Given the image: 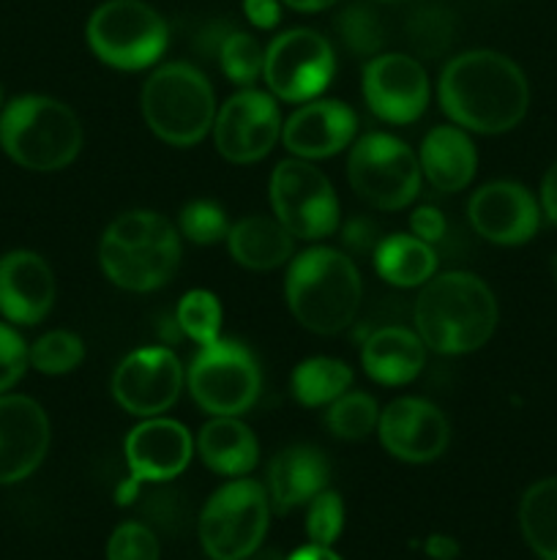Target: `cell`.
<instances>
[{"instance_id": "obj_46", "label": "cell", "mask_w": 557, "mask_h": 560, "mask_svg": "<svg viewBox=\"0 0 557 560\" xmlns=\"http://www.w3.org/2000/svg\"><path fill=\"white\" fill-rule=\"evenodd\" d=\"M375 3H404V0H375Z\"/></svg>"}, {"instance_id": "obj_27", "label": "cell", "mask_w": 557, "mask_h": 560, "mask_svg": "<svg viewBox=\"0 0 557 560\" xmlns=\"http://www.w3.org/2000/svg\"><path fill=\"white\" fill-rule=\"evenodd\" d=\"M375 271L393 288H424L437 273V255L415 235H388L375 246Z\"/></svg>"}, {"instance_id": "obj_18", "label": "cell", "mask_w": 557, "mask_h": 560, "mask_svg": "<svg viewBox=\"0 0 557 560\" xmlns=\"http://www.w3.org/2000/svg\"><path fill=\"white\" fill-rule=\"evenodd\" d=\"M49 452V419L36 399L0 394V485H16L38 470Z\"/></svg>"}, {"instance_id": "obj_29", "label": "cell", "mask_w": 557, "mask_h": 560, "mask_svg": "<svg viewBox=\"0 0 557 560\" xmlns=\"http://www.w3.org/2000/svg\"><path fill=\"white\" fill-rule=\"evenodd\" d=\"M349 386H353V370L344 361L328 355L300 361L293 372V394L306 408H325L347 394Z\"/></svg>"}, {"instance_id": "obj_43", "label": "cell", "mask_w": 557, "mask_h": 560, "mask_svg": "<svg viewBox=\"0 0 557 560\" xmlns=\"http://www.w3.org/2000/svg\"><path fill=\"white\" fill-rule=\"evenodd\" d=\"M287 560H342L331 547H320V545H306L300 550H295Z\"/></svg>"}, {"instance_id": "obj_34", "label": "cell", "mask_w": 557, "mask_h": 560, "mask_svg": "<svg viewBox=\"0 0 557 560\" xmlns=\"http://www.w3.org/2000/svg\"><path fill=\"white\" fill-rule=\"evenodd\" d=\"M180 233L191 241V244H216V241H227L229 222L227 213L218 202L211 200H194L189 206H183L180 211Z\"/></svg>"}, {"instance_id": "obj_14", "label": "cell", "mask_w": 557, "mask_h": 560, "mask_svg": "<svg viewBox=\"0 0 557 560\" xmlns=\"http://www.w3.org/2000/svg\"><path fill=\"white\" fill-rule=\"evenodd\" d=\"M183 366L169 348H140L112 375L115 402L131 416L153 419L173 408L183 388Z\"/></svg>"}, {"instance_id": "obj_39", "label": "cell", "mask_w": 557, "mask_h": 560, "mask_svg": "<svg viewBox=\"0 0 557 560\" xmlns=\"http://www.w3.org/2000/svg\"><path fill=\"white\" fill-rule=\"evenodd\" d=\"M410 230H413L415 238L426 241V244H435L446 235V217H442L437 208L420 206L410 213Z\"/></svg>"}, {"instance_id": "obj_2", "label": "cell", "mask_w": 557, "mask_h": 560, "mask_svg": "<svg viewBox=\"0 0 557 560\" xmlns=\"http://www.w3.org/2000/svg\"><path fill=\"white\" fill-rule=\"evenodd\" d=\"M413 320L426 350L464 355L489 342L500 320V310L484 279L467 271H448L431 277L420 288Z\"/></svg>"}, {"instance_id": "obj_7", "label": "cell", "mask_w": 557, "mask_h": 560, "mask_svg": "<svg viewBox=\"0 0 557 560\" xmlns=\"http://www.w3.org/2000/svg\"><path fill=\"white\" fill-rule=\"evenodd\" d=\"M87 47L102 63L120 71H142L169 47L164 16L145 0H104L85 27Z\"/></svg>"}, {"instance_id": "obj_26", "label": "cell", "mask_w": 557, "mask_h": 560, "mask_svg": "<svg viewBox=\"0 0 557 560\" xmlns=\"http://www.w3.org/2000/svg\"><path fill=\"white\" fill-rule=\"evenodd\" d=\"M197 452L213 474L240 479L257 468L260 443L238 416H213L197 435Z\"/></svg>"}, {"instance_id": "obj_33", "label": "cell", "mask_w": 557, "mask_h": 560, "mask_svg": "<svg viewBox=\"0 0 557 560\" xmlns=\"http://www.w3.org/2000/svg\"><path fill=\"white\" fill-rule=\"evenodd\" d=\"M218 63L227 80L235 85L251 88V82L262 74V63H265V49L260 47L251 33L235 31L218 47Z\"/></svg>"}, {"instance_id": "obj_36", "label": "cell", "mask_w": 557, "mask_h": 560, "mask_svg": "<svg viewBox=\"0 0 557 560\" xmlns=\"http://www.w3.org/2000/svg\"><path fill=\"white\" fill-rule=\"evenodd\" d=\"M339 36L347 44L349 52L355 55H375L382 44V27L380 20L371 9L366 5H347V9L339 14Z\"/></svg>"}, {"instance_id": "obj_10", "label": "cell", "mask_w": 557, "mask_h": 560, "mask_svg": "<svg viewBox=\"0 0 557 560\" xmlns=\"http://www.w3.org/2000/svg\"><path fill=\"white\" fill-rule=\"evenodd\" d=\"M273 217L300 241L328 238L339 230L342 211L331 180L306 159H284L273 167L271 184Z\"/></svg>"}, {"instance_id": "obj_24", "label": "cell", "mask_w": 557, "mask_h": 560, "mask_svg": "<svg viewBox=\"0 0 557 560\" xmlns=\"http://www.w3.org/2000/svg\"><path fill=\"white\" fill-rule=\"evenodd\" d=\"M420 175L437 191H462L478 170V153L462 126H435L420 142Z\"/></svg>"}, {"instance_id": "obj_45", "label": "cell", "mask_w": 557, "mask_h": 560, "mask_svg": "<svg viewBox=\"0 0 557 560\" xmlns=\"http://www.w3.org/2000/svg\"><path fill=\"white\" fill-rule=\"evenodd\" d=\"M549 271H552V279H555V288H557V255L552 257V262H549Z\"/></svg>"}, {"instance_id": "obj_6", "label": "cell", "mask_w": 557, "mask_h": 560, "mask_svg": "<svg viewBox=\"0 0 557 560\" xmlns=\"http://www.w3.org/2000/svg\"><path fill=\"white\" fill-rule=\"evenodd\" d=\"M142 118L162 142L191 148L205 140L216 120V93L191 63H164L142 85Z\"/></svg>"}, {"instance_id": "obj_23", "label": "cell", "mask_w": 557, "mask_h": 560, "mask_svg": "<svg viewBox=\"0 0 557 560\" xmlns=\"http://www.w3.org/2000/svg\"><path fill=\"white\" fill-rule=\"evenodd\" d=\"M364 372L380 386H407L426 364V345L415 331L386 326L369 334L360 350Z\"/></svg>"}, {"instance_id": "obj_28", "label": "cell", "mask_w": 557, "mask_h": 560, "mask_svg": "<svg viewBox=\"0 0 557 560\" xmlns=\"http://www.w3.org/2000/svg\"><path fill=\"white\" fill-rule=\"evenodd\" d=\"M519 528L541 560H557V476L541 479L519 501Z\"/></svg>"}, {"instance_id": "obj_17", "label": "cell", "mask_w": 557, "mask_h": 560, "mask_svg": "<svg viewBox=\"0 0 557 560\" xmlns=\"http://www.w3.org/2000/svg\"><path fill=\"white\" fill-rule=\"evenodd\" d=\"M475 233L497 246L528 244L541 228V202L533 191L513 180H491L467 202Z\"/></svg>"}, {"instance_id": "obj_31", "label": "cell", "mask_w": 557, "mask_h": 560, "mask_svg": "<svg viewBox=\"0 0 557 560\" xmlns=\"http://www.w3.org/2000/svg\"><path fill=\"white\" fill-rule=\"evenodd\" d=\"M33 370L42 375H69L85 359V345L74 331H47L27 348Z\"/></svg>"}, {"instance_id": "obj_47", "label": "cell", "mask_w": 557, "mask_h": 560, "mask_svg": "<svg viewBox=\"0 0 557 560\" xmlns=\"http://www.w3.org/2000/svg\"><path fill=\"white\" fill-rule=\"evenodd\" d=\"M0 109H3V88H0Z\"/></svg>"}, {"instance_id": "obj_25", "label": "cell", "mask_w": 557, "mask_h": 560, "mask_svg": "<svg viewBox=\"0 0 557 560\" xmlns=\"http://www.w3.org/2000/svg\"><path fill=\"white\" fill-rule=\"evenodd\" d=\"M227 249L249 271H273L293 257L295 235L276 217L251 213L229 224Z\"/></svg>"}, {"instance_id": "obj_20", "label": "cell", "mask_w": 557, "mask_h": 560, "mask_svg": "<svg viewBox=\"0 0 557 560\" xmlns=\"http://www.w3.org/2000/svg\"><path fill=\"white\" fill-rule=\"evenodd\" d=\"M358 131V115L336 98H311L282 126V142L298 159H331L349 148Z\"/></svg>"}, {"instance_id": "obj_35", "label": "cell", "mask_w": 557, "mask_h": 560, "mask_svg": "<svg viewBox=\"0 0 557 560\" xmlns=\"http://www.w3.org/2000/svg\"><path fill=\"white\" fill-rule=\"evenodd\" d=\"M344 530V503L339 492L322 490L320 495L309 501L306 512V536L309 545L333 547Z\"/></svg>"}, {"instance_id": "obj_4", "label": "cell", "mask_w": 557, "mask_h": 560, "mask_svg": "<svg viewBox=\"0 0 557 560\" xmlns=\"http://www.w3.org/2000/svg\"><path fill=\"white\" fill-rule=\"evenodd\" d=\"M180 235L164 213H120L104 230L98 262L107 279L129 293L164 288L180 266Z\"/></svg>"}, {"instance_id": "obj_9", "label": "cell", "mask_w": 557, "mask_h": 560, "mask_svg": "<svg viewBox=\"0 0 557 560\" xmlns=\"http://www.w3.org/2000/svg\"><path fill=\"white\" fill-rule=\"evenodd\" d=\"M347 178L355 195L377 211H402L420 191L418 156L399 137L369 131L349 148Z\"/></svg>"}, {"instance_id": "obj_21", "label": "cell", "mask_w": 557, "mask_h": 560, "mask_svg": "<svg viewBox=\"0 0 557 560\" xmlns=\"http://www.w3.org/2000/svg\"><path fill=\"white\" fill-rule=\"evenodd\" d=\"M194 454L191 432L180 421L153 416L126 438V463L137 481H169L183 474Z\"/></svg>"}, {"instance_id": "obj_42", "label": "cell", "mask_w": 557, "mask_h": 560, "mask_svg": "<svg viewBox=\"0 0 557 560\" xmlns=\"http://www.w3.org/2000/svg\"><path fill=\"white\" fill-rule=\"evenodd\" d=\"M426 556L435 558V560H453L459 556V541L453 536L446 534H435L426 539Z\"/></svg>"}, {"instance_id": "obj_13", "label": "cell", "mask_w": 557, "mask_h": 560, "mask_svg": "<svg viewBox=\"0 0 557 560\" xmlns=\"http://www.w3.org/2000/svg\"><path fill=\"white\" fill-rule=\"evenodd\" d=\"M282 113L271 93L244 88L218 107L213 142L233 164H254L273 151L282 137Z\"/></svg>"}, {"instance_id": "obj_40", "label": "cell", "mask_w": 557, "mask_h": 560, "mask_svg": "<svg viewBox=\"0 0 557 560\" xmlns=\"http://www.w3.org/2000/svg\"><path fill=\"white\" fill-rule=\"evenodd\" d=\"M244 14L260 31H273L282 22V0H244Z\"/></svg>"}, {"instance_id": "obj_8", "label": "cell", "mask_w": 557, "mask_h": 560, "mask_svg": "<svg viewBox=\"0 0 557 560\" xmlns=\"http://www.w3.org/2000/svg\"><path fill=\"white\" fill-rule=\"evenodd\" d=\"M271 523L265 487L233 479L218 487L200 514V545L211 560H246L260 550Z\"/></svg>"}, {"instance_id": "obj_12", "label": "cell", "mask_w": 557, "mask_h": 560, "mask_svg": "<svg viewBox=\"0 0 557 560\" xmlns=\"http://www.w3.org/2000/svg\"><path fill=\"white\" fill-rule=\"evenodd\" d=\"M336 74V55L331 42L311 27L284 31L268 44L262 77L273 96L289 104L320 98Z\"/></svg>"}, {"instance_id": "obj_16", "label": "cell", "mask_w": 557, "mask_h": 560, "mask_svg": "<svg viewBox=\"0 0 557 560\" xmlns=\"http://www.w3.org/2000/svg\"><path fill=\"white\" fill-rule=\"evenodd\" d=\"M377 435L391 457L424 465L446 454L451 424L437 405L420 397H399L380 410Z\"/></svg>"}, {"instance_id": "obj_15", "label": "cell", "mask_w": 557, "mask_h": 560, "mask_svg": "<svg viewBox=\"0 0 557 560\" xmlns=\"http://www.w3.org/2000/svg\"><path fill=\"white\" fill-rule=\"evenodd\" d=\"M364 98L386 124H413L429 107V74L410 55H375L364 66Z\"/></svg>"}, {"instance_id": "obj_30", "label": "cell", "mask_w": 557, "mask_h": 560, "mask_svg": "<svg viewBox=\"0 0 557 560\" xmlns=\"http://www.w3.org/2000/svg\"><path fill=\"white\" fill-rule=\"evenodd\" d=\"M377 421H380V408H377L375 397L364 392H347L328 405L325 424L333 438L342 441H364L371 432H377Z\"/></svg>"}, {"instance_id": "obj_32", "label": "cell", "mask_w": 557, "mask_h": 560, "mask_svg": "<svg viewBox=\"0 0 557 560\" xmlns=\"http://www.w3.org/2000/svg\"><path fill=\"white\" fill-rule=\"evenodd\" d=\"M178 326L197 345L216 342L222 334V304L211 290H191L178 304Z\"/></svg>"}, {"instance_id": "obj_3", "label": "cell", "mask_w": 557, "mask_h": 560, "mask_svg": "<svg viewBox=\"0 0 557 560\" xmlns=\"http://www.w3.org/2000/svg\"><path fill=\"white\" fill-rule=\"evenodd\" d=\"M284 295L300 326L322 337H333L358 315L364 282L355 262L344 252L311 246L289 262Z\"/></svg>"}, {"instance_id": "obj_38", "label": "cell", "mask_w": 557, "mask_h": 560, "mask_svg": "<svg viewBox=\"0 0 557 560\" xmlns=\"http://www.w3.org/2000/svg\"><path fill=\"white\" fill-rule=\"evenodd\" d=\"M31 366L27 345L11 323L0 320V394H9L22 381L25 370Z\"/></svg>"}, {"instance_id": "obj_1", "label": "cell", "mask_w": 557, "mask_h": 560, "mask_svg": "<svg viewBox=\"0 0 557 560\" xmlns=\"http://www.w3.org/2000/svg\"><path fill=\"white\" fill-rule=\"evenodd\" d=\"M437 98L448 118L475 135L517 129L530 107L524 71L495 49H470L448 60L437 82Z\"/></svg>"}, {"instance_id": "obj_19", "label": "cell", "mask_w": 557, "mask_h": 560, "mask_svg": "<svg viewBox=\"0 0 557 560\" xmlns=\"http://www.w3.org/2000/svg\"><path fill=\"white\" fill-rule=\"evenodd\" d=\"M55 273L42 255L31 249L0 257V317L14 326H36L52 312Z\"/></svg>"}, {"instance_id": "obj_11", "label": "cell", "mask_w": 557, "mask_h": 560, "mask_svg": "<svg viewBox=\"0 0 557 560\" xmlns=\"http://www.w3.org/2000/svg\"><path fill=\"white\" fill-rule=\"evenodd\" d=\"M189 392L194 402L211 416H244L260 397V366L254 355L238 342L218 337L202 345L189 366Z\"/></svg>"}, {"instance_id": "obj_22", "label": "cell", "mask_w": 557, "mask_h": 560, "mask_svg": "<svg viewBox=\"0 0 557 560\" xmlns=\"http://www.w3.org/2000/svg\"><path fill=\"white\" fill-rule=\"evenodd\" d=\"M328 481H331V463L320 448L306 443L287 446L268 465L265 492L271 512L289 514L328 490Z\"/></svg>"}, {"instance_id": "obj_37", "label": "cell", "mask_w": 557, "mask_h": 560, "mask_svg": "<svg viewBox=\"0 0 557 560\" xmlns=\"http://www.w3.org/2000/svg\"><path fill=\"white\" fill-rule=\"evenodd\" d=\"M156 534L142 523H120L107 541V560H158Z\"/></svg>"}, {"instance_id": "obj_44", "label": "cell", "mask_w": 557, "mask_h": 560, "mask_svg": "<svg viewBox=\"0 0 557 560\" xmlns=\"http://www.w3.org/2000/svg\"><path fill=\"white\" fill-rule=\"evenodd\" d=\"M284 5H289L293 11H304V14H315V11L331 9L336 0H282Z\"/></svg>"}, {"instance_id": "obj_41", "label": "cell", "mask_w": 557, "mask_h": 560, "mask_svg": "<svg viewBox=\"0 0 557 560\" xmlns=\"http://www.w3.org/2000/svg\"><path fill=\"white\" fill-rule=\"evenodd\" d=\"M541 213L557 228V162H552L541 180Z\"/></svg>"}, {"instance_id": "obj_5", "label": "cell", "mask_w": 557, "mask_h": 560, "mask_svg": "<svg viewBox=\"0 0 557 560\" xmlns=\"http://www.w3.org/2000/svg\"><path fill=\"white\" fill-rule=\"evenodd\" d=\"M82 124L69 104L52 96L11 98L0 109V148L31 173H58L82 151Z\"/></svg>"}]
</instances>
